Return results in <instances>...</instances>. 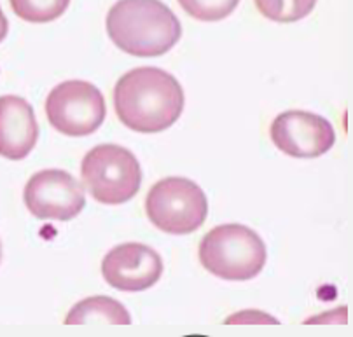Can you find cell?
Masks as SVG:
<instances>
[{"mask_svg": "<svg viewBox=\"0 0 353 337\" xmlns=\"http://www.w3.org/2000/svg\"><path fill=\"white\" fill-rule=\"evenodd\" d=\"M114 109L121 123L133 132H165L184 110V91L161 68H133L114 88Z\"/></svg>", "mask_w": 353, "mask_h": 337, "instance_id": "6da1fadb", "label": "cell"}, {"mask_svg": "<svg viewBox=\"0 0 353 337\" xmlns=\"http://www.w3.org/2000/svg\"><path fill=\"white\" fill-rule=\"evenodd\" d=\"M110 41L132 57H163L181 41V21L161 0H117L107 14Z\"/></svg>", "mask_w": 353, "mask_h": 337, "instance_id": "7a4b0ae2", "label": "cell"}, {"mask_svg": "<svg viewBox=\"0 0 353 337\" xmlns=\"http://www.w3.org/2000/svg\"><path fill=\"white\" fill-rule=\"evenodd\" d=\"M199 263L214 276L228 281L256 278L266 266V245L256 231L224 224L207 232L199 243Z\"/></svg>", "mask_w": 353, "mask_h": 337, "instance_id": "3957f363", "label": "cell"}, {"mask_svg": "<svg viewBox=\"0 0 353 337\" xmlns=\"http://www.w3.org/2000/svg\"><path fill=\"white\" fill-rule=\"evenodd\" d=\"M81 175L90 194L103 205L130 201L142 184V168L135 154L114 143L91 149L83 159Z\"/></svg>", "mask_w": 353, "mask_h": 337, "instance_id": "277c9868", "label": "cell"}, {"mask_svg": "<svg viewBox=\"0 0 353 337\" xmlns=\"http://www.w3.org/2000/svg\"><path fill=\"white\" fill-rule=\"evenodd\" d=\"M145 210L156 227L168 234L182 236L203 225L208 201L196 182L182 176H168L150 187Z\"/></svg>", "mask_w": 353, "mask_h": 337, "instance_id": "5b68a950", "label": "cell"}, {"mask_svg": "<svg viewBox=\"0 0 353 337\" xmlns=\"http://www.w3.org/2000/svg\"><path fill=\"white\" fill-rule=\"evenodd\" d=\"M105 98L97 86L86 81H65L46 100V114L60 133L88 136L105 119Z\"/></svg>", "mask_w": 353, "mask_h": 337, "instance_id": "8992f818", "label": "cell"}, {"mask_svg": "<svg viewBox=\"0 0 353 337\" xmlns=\"http://www.w3.org/2000/svg\"><path fill=\"white\" fill-rule=\"evenodd\" d=\"M23 198L28 212L42 221L68 222L86 206L84 187L63 170H44L32 175Z\"/></svg>", "mask_w": 353, "mask_h": 337, "instance_id": "52a82bcc", "label": "cell"}, {"mask_svg": "<svg viewBox=\"0 0 353 337\" xmlns=\"http://www.w3.org/2000/svg\"><path fill=\"white\" fill-rule=\"evenodd\" d=\"M271 140L290 158L313 159L334 147L336 132L325 117L306 110H287L274 117Z\"/></svg>", "mask_w": 353, "mask_h": 337, "instance_id": "ba28073f", "label": "cell"}, {"mask_svg": "<svg viewBox=\"0 0 353 337\" xmlns=\"http://www.w3.org/2000/svg\"><path fill=\"white\" fill-rule=\"evenodd\" d=\"M102 274L121 292H142L161 278L163 258L147 245L123 243L103 257Z\"/></svg>", "mask_w": 353, "mask_h": 337, "instance_id": "9c48e42d", "label": "cell"}, {"mask_svg": "<svg viewBox=\"0 0 353 337\" xmlns=\"http://www.w3.org/2000/svg\"><path fill=\"white\" fill-rule=\"evenodd\" d=\"M39 140L35 112L25 98L0 96V156L19 161L34 150Z\"/></svg>", "mask_w": 353, "mask_h": 337, "instance_id": "30bf717a", "label": "cell"}, {"mask_svg": "<svg viewBox=\"0 0 353 337\" xmlns=\"http://www.w3.org/2000/svg\"><path fill=\"white\" fill-rule=\"evenodd\" d=\"M117 323V325H128L132 323V316L126 307L116 299L110 297H90L75 304L70 313L65 318L67 325H79V323Z\"/></svg>", "mask_w": 353, "mask_h": 337, "instance_id": "8fae6325", "label": "cell"}, {"mask_svg": "<svg viewBox=\"0 0 353 337\" xmlns=\"http://www.w3.org/2000/svg\"><path fill=\"white\" fill-rule=\"evenodd\" d=\"M16 16L30 23H49L60 18L70 0H9Z\"/></svg>", "mask_w": 353, "mask_h": 337, "instance_id": "7c38bea8", "label": "cell"}, {"mask_svg": "<svg viewBox=\"0 0 353 337\" xmlns=\"http://www.w3.org/2000/svg\"><path fill=\"white\" fill-rule=\"evenodd\" d=\"M316 0H256L263 16L279 23H294L306 18L315 9Z\"/></svg>", "mask_w": 353, "mask_h": 337, "instance_id": "4fadbf2b", "label": "cell"}, {"mask_svg": "<svg viewBox=\"0 0 353 337\" xmlns=\"http://www.w3.org/2000/svg\"><path fill=\"white\" fill-rule=\"evenodd\" d=\"M181 8L199 21H219L238 8L240 0H179Z\"/></svg>", "mask_w": 353, "mask_h": 337, "instance_id": "5bb4252c", "label": "cell"}, {"mask_svg": "<svg viewBox=\"0 0 353 337\" xmlns=\"http://www.w3.org/2000/svg\"><path fill=\"white\" fill-rule=\"evenodd\" d=\"M8 30H9L8 18H6V16H4L2 9H0V42H2L6 39V35H8Z\"/></svg>", "mask_w": 353, "mask_h": 337, "instance_id": "9a60e30c", "label": "cell"}, {"mask_svg": "<svg viewBox=\"0 0 353 337\" xmlns=\"http://www.w3.org/2000/svg\"><path fill=\"white\" fill-rule=\"evenodd\" d=\"M0 261H2V241H0Z\"/></svg>", "mask_w": 353, "mask_h": 337, "instance_id": "2e32d148", "label": "cell"}]
</instances>
